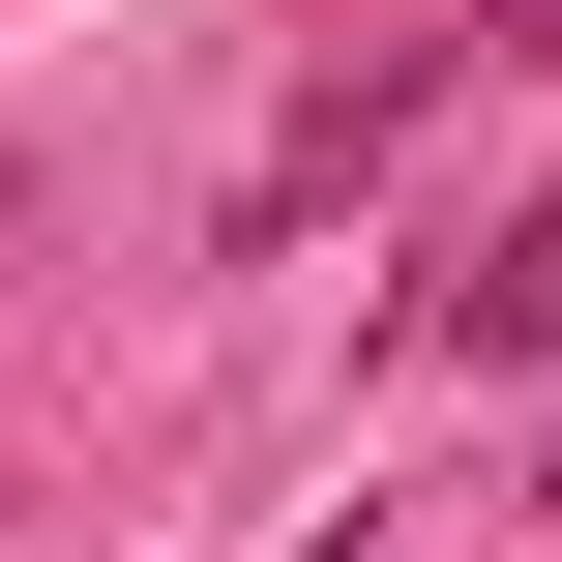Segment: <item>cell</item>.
Listing matches in <instances>:
<instances>
[{
	"label": "cell",
	"instance_id": "1",
	"mask_svg": "<svg viewBox=\"0 0 562 562\" xmlns=\"http://www.w3.org/2000/svg\"><path fill=\"white\" fill-rule=\"evenodd\" d=\"M445 356H562V207H504V237H474V296H445Z\"/></svg>",
	"mask_w": 562,
	"mask_h": 562
},
{
	"label": "cell",
	"instance_id": "2",
	"mask_svg": "<svg viewBox=\"0 0 562 562\" xmlns=\"http://www.w3.org/2000/svg\"><path fill=\"white\" fill-rule=\"evenodd\" d=\"M474 59H562V0H474Z\"/></svg>",
	"mask_w": 562,
	"mask_h": 562
}]
</instances>
